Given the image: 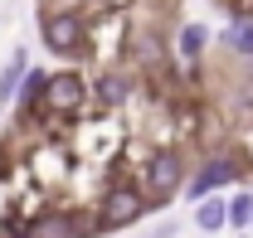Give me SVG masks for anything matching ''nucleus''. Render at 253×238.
Masks as SVG:
<instances>
[{"mask_svg": "<svg viewBox=\"0 0 253 238\" xmlns=\"http://www.w3.org/2000/svg\"><path fill=\"white\" fill-rule=\"evenodd\" d=\"M39 39H44V49L49 54H59V59H73V54H83L88 49V25L78 20V15H44V25H39Z\"/></svg>", "mask_w": 253, "mask_h": 238, "instance_id": "nucleus-1", "label": "nucleus"}, {"mask_svg": "<svg viewBox=\"0 0 253 238\" xmlns=\"http://www.w3.org/2000/svg\"><path fill=\"white\" fill-rule=\"evenodd\" d=\"M83 102H88V83H83V73H73V68H59V73H49V92H44V107H49V112H63V117H73Z\"/></svg>", "mask_w": 253, "mask_h": 238, "instance_id": "nucleus-2", "label": "nucleus"}, {"mask_svg": "<svg viewBox=\"0 0 253 238\" xmlns=\"http://www.w3.org/2000/svg\"><path fill=\"white\" fill-rule=\"evenodd\" d=\"M146 190H151L156 199L180 195V190H185V160H180L175 151H156V156L146 160Z\"/></svg>", "mask_w": 253, "mask_h": 238, "instance_id": "nucleus-3", "label": "nucleus"}, {"mask_svg": "<svg viewBox=\"0 0 253 238\" xmlns=\"http://www.w3.org/2000/svg\"><path fill=\"white\" fill-rule=\"evenodd\" d=\"M97 214H102L107 229H131V224L146 214V195H136L131 185H112V190L102 195V209H97Z\"/></svg>", "mask_w": 253, "mask_h": 238, "instance_id": "nucleus-4", "label": "nucleus"}, {"mask_svg": "<svg viewBox=\"0 0 253 238\" xmlns=\"http://www.w3.org/2000/svg\"><path fill=\"white\" fill-rule=\"evenodd\" d=\"M229 180H244L239 160H234V156H210V160L200 165V175L185 180V195H190V199H205V195H214V190L229 185Z\"/></svg>", "mask_w": 253, "mask_h": 238, "instance_id": "nucleus-5", "label": "nucleus"}, {"mask_svg": "<svg viewBox=\"0 0 253 238\" xmlns=\"http://www.w3.org/2000/svg\"><path fill=\"white\" fill-rule=\"evenodd\" d=\"M93 97L102 102V107H122L126 97H131V83H126L122 73H102V78L93 83Z\"/></svg>", "mask_w": 253, "mask_h": 238, "instance_id": "nucleus-6", "label": "nucleus"}, {"mask_svg": "<svg viewBox=\"0 0 253 238\" xmlns=\"http://www.w3.org/2000/svg\"><path fill=\"white\" fill-rule=\"evenodd\" d=\"M25 49H20V54H15V59L5 63V68H0V102H10V97H15V92H20V83H25V78H30V68H25Z\"/></svg>", "mask_w": 253, "mask_h": 238, "instance_id": "nucleus-7", "label": "nucleus"}, {"mask_svg": "<svg viewBox=\"0 0 253 238\" xmlns=\"http://www.w3.org/2000/svg\"><path fill=\"white\" fill-rule=\"evenodd\" d=\"M30 238H78L73 234V214H44V219H34Z\"/></svg>", "mask_w": 253, "mask_h": 238, "instance_id": "nucleus-8", "label": "nucleus"}, {"mask_svg": "<svg viewBox=\"0 0 253 238\" xmlns=\"http://www.w3.org/2000/svg\"><path fill=\"white\" fill-rule=\"evenodd\" d=\"M195 224H200L205 234L224 229V224H229V204H219V199H210V195H205V199H200V209H195Z\"/></svg>", "mask_w": 253, "mask_h": 238, "instance_id": "nucleus-9", "label": "nucleus"}, {"mask_svg": "<svg viewBox=\"0 0 253 238\" xmlns=\"http://www.w3.org/2000/svg\"><path fill=\"white\" fill-rule=\"evenodd\" d=\"M44 92H49V73H30L15 92V102L20 107H44Z\"/></svg>", "mask_w": 253, "mask_h": 238, "instance_id": "nucleus-10", "label": "nucleus"}, {"mask_svg": "<svg viewBox=\"0 0 253 238\" xmlns=\"http://www.w3.org/2000/svg\"><path fill=\"white\" fill-rule=\"evenodd\" d=\"M205 44H210V30H205V25H185V30H180V54H185L190 63L205 54Z\"/></svg>", "mask_w": 253, "mask_h": 238, "instance_id": "nucleus-11", "label": "nucleus"}, {"mask_svg": "<svg viewBox=\"0 0 253 238\" xmlns=\"http://www.w3.org/2000/svg\"><path fill=\"white\" fill-rule=\"evenodd\" d=\"M229 224H234V229H249L253 224V195L249 190H244L239 199H229Z\"/></svg>", "mask_w": 253, "mask_h": 238, "instance_id": "nucleus-12", "label": "nucleus"}, {"mask_svg": "<svg viewBox=\"0 0 253 238\" xmlns=\"http://www.w3.org/2000/svg\"><path fill=\"white\" fill-rule=\"evenodd\" d=\"M229 44H234V49H244V54H253V25H239V30H229Z\"/></svg>", "mask_w": 253, "mask_h": 238, "instance_id": "nucleus-13", "label": "nucleus"}]
</instances>
